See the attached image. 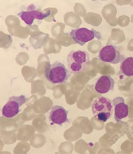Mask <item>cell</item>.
I'll return each mask as SVG.
<instances>
[{"mask_svg":"<svg viewBox=\"0 0 133 154\" xmlns=\"http://www.w3.org/2000/svg\"><path fill=\"white\" fill-rule=\"evenodd\" d=\"M66 63L71 74H78L85 71L90 64L89 54L83 50H72L67 55Z\"/></svg>","mask_w":133,"mask_h":154,"instance_id":"cell-1","label":"cell"},{"mask_svg":"<svg viewBox=\"0 0 133 154\" xmlns=\"http://www.w3.org/2000/svg\"><path fill=\"white\" fill-rule=\"evenodd\" d=\"M45 73L46 79L54 84L66 82L71 73L62 63L56 60L46 67Z\"/></svg>","mask_w":133,"mask_h":154,"instance_id":"cell-2","label":"cell"},{"mask_svg":"<svg viewBox=\"0 0 133 154\" xmlns=\"http://www.w3.org/2000/svg\"><path fill=\"white\" fill-rule=\"evenodd\" d=\"M94 116L98 120L105 122L113 114L112 102L108 98L103 96L95 98L92 106Z\"/></svg>","mask_w":133,"mask_h":154,"instance_id":"cell-3","label":"cell"},{"mask_svg":"<svg viewBox=\"0 0 133 154\" xmlns=\"http://www.w3.org/2000/svg\"><path fill=\"white\" fill-rule=\"evenodd\" d=\"M26 100L25 96L22 95L10 97L2 108L3 116L11 118L16 115L20 111V107L25 103Z\"/></svg>","mask_w":133,"mask_h":154,"instance_id":"cell-4","label":"cell"},{"mask_svg":"<svg viewBox=\"0 0 133 154\" xmlns=\"http://www.w3.org/2000/svg\"><path fill=\"white\" fill-rule=\"evenodd\" d=\"M99 33L93 30H89L85 27L72 29L70 35L73 41L81 46L93 40L95 37L98 38Z\"/></svg>","mask_w":133,"mask_h":154,"instance_id":"cell-5","label":"cell"},{"mask_svg":"<svg viewBox=\"0 0 133 154\" xmlns=\"http://www.w3.org/2000/svg\"><path fill=\"white\" fill-rule=\"evenodd\" d=\"M98 57L102 61L114 64L119 63L121 59V55L116 46L112 44L103 47Z\"/></svg>","mask_w":133,"mask_h":154,"instance_id":"cell-6","label":"cell"},{"mask_svg":"<svg viewBox=\"0 0 133 154\" xmlns=\"http://www.w3.org/2000/svg\"><path fill=\"white\" fill-rule=\"evenodd\" d=\"M114 111V118L117 123L120 122L122 119L127 116L129 113V107L125 103L123 98L120 96L115 97L112 100Z\"/></svg>","mask_w":133,"mask_h":154,"instance_id":"cell-7","label":"cell"},{"mask_svg":"<svg viewBox=\"0 0 133 154\" xmlns=\"http://www.w3.org/2000/svg\"><path fill=\"white\" fill-rule=\"evenodd\" d=\"M68 111L60 106H53L49 115V119L53 123L62 126L66 122H69L67 118Z\"/></svg>","mask_w":133,"mask_h":154,"instance_id":"cell-8","label":"cell"},{"mask_svg":"<svg viewBox=\"0 0 133 154\" xmlns=\"http://www.w3.org/2000/svg\"><path fill=\"white\" fill-rule=\"evenodd\" d=\"M115 83L110 75H103L98 78L95 84V88L98 93L105 94L113 90Z\"/></svg>","mask_w":133,"mask_h":154,"instance_id":"cell-9","label":"cell"},{"mask_svg":"<svg viewBox=\"0 0 133 154\" xmlns=\"http://www.w3.org/2000/svg\"><path fill=\"white\" fill-rule=\"evenodd\" d=\"M50 14V11L44 13L41 11L33 9L28 11H22L17 15L26 24L31 25L35 19L42 20L49 16Z\"/></svg>","mask_w":133,"mask_h":154,"instance_id":"cell-10","label":"cell"},{"mask_svg":"<svg viewBox=\"0 0 133 154\" xmlns=\"http://www.w3.org/2000/svg\"><path fill=\"white\" fill-rule=\"evenodd\" d=\"M120 71L126 76H133V57H129L124 58L121 62Z\"/></svg>","mask_w":133,"mask_h":154,"instance_id":"cell-11","label":"cell"},{"mask_svg":"<svg viewBox=\"0 0 133 154\" xmlns=\"http://www.w3.org/2000/svg\"><path fill=\"white\" fill-rule=\"evenodd\" d=\"M119 22L118 23L120 26L124 27L127 26L129 23L130 18L126 15H122L119 17Z\"/></svg>","mask_w":133,"mask_h":154,"instance_id":"cell-12","label":"cell"},{"mask_svg":"<svg viewBox=\"0 0 133 154\" xmlns=\"http://www.w3.org/2000/svg\"><path fill=\"white\" fill-rule=\"evenodd\" d=\"M131 22L133 24V14L131 15Z\"/></svg>","mask_w":133,"mask_h":154,"instance_id":"cell-13","label":"cell"},{"mask_svg":"<svg viewBox=\"0 0 133 154\" xmlns=\"http://www.w3.org/2000/svg\"></svg>","mask_w":133,"mask_h":154,"instance_id":"cell-14","label":"cell"}]
</instances>
